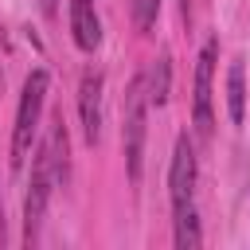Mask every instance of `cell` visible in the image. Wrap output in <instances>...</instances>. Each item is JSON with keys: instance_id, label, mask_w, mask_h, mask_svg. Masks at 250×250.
<instances>
[{"instance_id": "obj_1", "label": "cell", "mask_w": 250, "mask_h": 250, "mask_svg": "<svg viewBox=\"0 0 250 250\" xmlns=\"http://www.w3.org/2000/svg\"><path fill=\"white\" fill-rule=\"evenodd\" d=\"M47 70H31L27 82H23V94H20V109H16V125H12V168H20L27 160V148H31V137L39 129V113H43V102H47Z\"/></svg>"}, {"instance_id": "obj_2", "label": "cell", "mask_w": 250, "mask_h": 250, "mask_svg": "<svg viewBox=\"0 0 250 250\" xmlns=\"http://www.w3.org/2000/svg\"><path fill=\"white\" fill-rule=\"evenodd\" d=\"M145 105H148V90H145V74H137L125 90V164H129V180L141 184V156H145Z\"/></svg>"}, {"instance_id": "obj_3", "label": "cell", "mask_w": 250, "mask_h": 250, "mask_svg": "<svg viewBox=\"0 0 250 250\" xmlns=\"http://www.w3.org/2000/svg\"><path fill=\"white\" fill-rule=\"evenodd\" d=\"M51 188H55V168H51V148L43 145L39 156H35V168H31V191L23 199V238L27 242H35V234H39V223H43Z\"/></svg>"}, {"instance_id": "obj_4", "label": "cell", "mask_w": 250, "mask_h": 250, "mask_svg": "<svg viewBox=\"0 0 250 250\" xmlns=\"http://www.w3.org/2000/svg\"><path fill=\"white\" fill-rule=\"evenodd\" d=\"M215 55H219V39H207L195 62V98H191V117L199 137H211V74H215Z\"/></svg>"}, {"instance_id": "obj_5", "label": "cell", "mask_w": 250, "mask_h": 250, "mask_svg": "<svg viewBox=\"0 0 250 250\" xmlns=\"http://www.w3.org/2000/svg\"><path fill=\"white\" fill-rule=\"evenodd\" d=\"M168 195H172V211L188 207L195 195V148L188 137H176V152H172V168H168Z\"/></svg>"}, {"instance_id": "obj_6", "label": "cell", "mask_w": 250, "mask_h": 250, "mask_svg": "<svg viewBox=\"0 0 250 250\" xmlns=\"http://www.w3.org/2000/svg\"><path fill=\"white\" fill-rule=\"evenodd\" d=\"M78 117H82V133L90 145H98L102 137V74L86 70L82 86H78Z\"/></svg>"}, {"instance_id": "obj_7", "label": "cell", "mask_w": 250, "mask_h": 250, "mask_svg": "<svg viewBox=\"0 0 250 250\" xmlns=\"http://www.w3.org/2000/svg\"><path fill=\"white\" fill-rule=\"evenodd\" d=\"M70 35L82 51H94L102 43V23L94 16V0H70Z\"/></svg>"}, {"instance_id": "obj_8", "label": "cell", "mask_w": 250, "mask_h": 250, "mask_svg": "<svg viewBox=\"0 0 250 250\" xmlns=\"http://www.w3.org/2000/svg\"><path fill=\"white\" fill-rule=\"evenodd\" d=\"M242 109H246V82H242V59H234L227 70V113L234 125H242Z\"/></svg>"}, {"instance_id": "obj_9", "label": "cell", "mask_w": 250, "mask_h": 250, "mask_svg": "<svg viewBox=\"0 0 250 250\" xmlns=\"http://www.w3.org/2000/svg\"><path fill=\"white\" fill-rule=\"evenodd\" d=\"M176 219V246L180 250H195L199 242H203V234H199V219H195V203H188V207H176L172 211Z\"/></svg>"}, {"instance_id": "obj_10", "label": "cell", "mask_w": 250, "mask_h": 250, "mask_svg": "<svg viewBox=\"0 0 250 250\" xmlns=\"http://www.w3.org/2000/svg\"><path fill=\"white\" fill-rule=\"evenodd\" d=\"M47 148H51V168H55V180H66V168H70V141H66V125H62V117L55 121Z\"/></svg>"}, {"instance_id": "obj_11", "label": "cell", "mask_w": 250, "mask_h": 250, "mask_svg": "<svg viewBox=\"0 0 250 250\" xmlns=\"http://www.w3.org/2000/svg\"><path fill=\"white\" fill-rule=\"evenodd\" d=\"M168 82H172V59L160 55L156 66H152V78H148V102L164 105V102H168Z\"/></svg>"}, {"instance_id": "obj_12", "label": "cell", "mask_w": 250, "mask_h": 250, "mask_svg": "<svg viewBox=\"0 0 250 250\" xmlns=\"http://www.w3.org/2000/svg\"><path fill=\"white\" fill-rule=\"evenodd\" d=\"M156 12H160V0H137V27L148 31L156 23Z\"/></svg>"}, {"instance_id": "obj_13", "label": "cell", "mask_w": 250, "mask_h": 250, "mask_svg": "<svg viewBox=\"0 0 250 250\" xmlns=\"http://www.w3.org/2000/svg\"><path fill=\"white\" fill-rule=\"evenodd\" d=\"M55 4H59V0H39V12H43V16H55Z\"/></svg>"}, {"instance_id": "obj_14", "label": "cell", "mask_w": 250, "mask_h": 250, "mask_svg": "<svg viewBox=\"0 0 250 250\" xmlns=\"http://www.w3.org/2000/svg\"><path fill=\"white\" fill-rule=\"evenodd\" d=\"M180 16H184V20L191 16V0H180Z\"/></svg>"}]
</instances>
